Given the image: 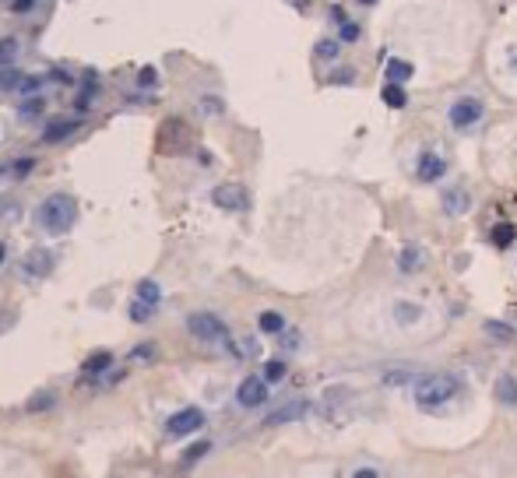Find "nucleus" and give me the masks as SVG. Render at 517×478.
Masks as SVG:
<instances>
[{
  "label": "nucleus",
  "mask_w": 517,
  "mask_h": 478,
  "mask_svg": "<svg viewBox=\"0 0 517 478\" xmlns=\"http://www.w3.org/2000/svg\"><path fill=\"white\" fill-rule=\"evenodd\" d=\"M496 401H500V404H517V380L514 377H500V380H496Z\"/></svg>",
  "instance_id": "nucleus-12"
},
{
  "label": "nucleus",
  "mask_w": 517,
  "mask_h": 478,
  "mask_svg": "<svg viewBox=\"0 0 517 478\" xmlns=\"http://www.w3.org/2000/svg\"><path fill=\"white\" fill-rule=\"evenodd\" d=\"M236 401H239L243 408H257V404H264V401H268V380H261V377H246V380L239 383V390H236Z\"/></svg>",
  "instance_id": "nucleus-5"
},
{
  "label": "nucleus",
  "mask_w": 517,
  "mask_h": 478,
  "mask_svg": "<svg viewBox=\"0 0 517 478\" xmlns=\"http://www.w3.org/2000/svg\"><path fill=\"white\" fill-rule=\"evenodd\" d=\"M21 85H25V78L18 71H4L0 74V89H21Z\"/></svg>",
  "instance_id": "nucleus-25"
},
{
  "label": "nucleus",
  "mask_w": 517,
  "mask_h": 478,
  "mask_svg": "<svg viewBox=\"0 0 517 478\" xmlns=\"http://www.w3.org/2000/svg\"><path fill=\"white\" fill-rule=\"evenodd\" d=\"M443 173H447V162H443L440 155L426 152V155L419 159V180H422V183H433V180H440Z\"/></svg>",
  "instance_id": "nucleus-9"
},
{
  "label": "nucleus",
  "mask_w": 517,
  "mask_h": 478,
  "mask_svg": "<svg viewBox=\"0 0 517 478\" xmlns=\"http://www.w3.org/2000/svg\"><path fill=\"white\" fill-rule=\"evenodd\" d=\"M28 169H32V159H21V162H18V166H14V173H18V176H25V173H28Z\"/></svg>",
  "instance_id": "nucleus-30"
},
{
  "label": "nucleus",
  "mask_w": 517,
  "mask_h": 478,
  "mask_svg": "<svg viewBox=\"0 0 517 478\" xmlns=\"http://www.w3.org/2000/svg\"><path fill=\"white\" fill-rule=\"evenodd\" d=\"M137 299H141V302H152V306H159V299H162V288L155 285L152 278H144V282H137Z\"/></svg>",
  "instance_id": "nucleus-14"
},
{
  "label": "nucleus",
  "mask_w": 517,
  "mask_h": 478,
  "mask_svg": "<svg viewBox=\"0 0 517 478\" xmlns=\"http://www.w3.org/2000/svg\"><path fill=\"white\" fill-rule=\"evenodd\" d=\"M11 57H14V42L7 39V42H0V64H7Z\"/></svg>",
  "instance_id": "nucleus-28"
},
{
  "label": "nucleus",
  "mask_w": 517,
  "mask_h": 478,
  "mask_svg": "<svg viewBox=\"0 0 517 478\" xmlns=\"http://www.w3.org/2000/svg\"><path fill=\"white\" fill-rule=\"evenodd\" d=\"M359 4H366V7H373V4H377V0H359Z\"/></svg>",
  "instance_id": "nucleus-34"
},
{
  "label": "nucleus",
  "mask_w": 517,
  "mask_h": 478,
  "mask_svg": "<svg viewBox=\"0 0 517 478\" xmlns=\"http://www.w3.org/2000/svg\"><path fill=\"white\" fill-rule=\"evenodd\" d=\"M282 377H285V363H282V359H271V363L264 366V380L275 383V380H282Z\"/></svg>",
  "instance_id": "nucleus-23"
},
{
  "label": "nucleus",
  "mask_w": 517,
  "mask_h": 478,
  "mask_svg": "<svg viewBox=\"0 0 517 478\" xmlns=\"http://www.w3.org/2000/svg\"><path fill=\"white\" fill-rule=\"evenodd\" d=\"M35 222H39L42 232L64 236V232L78 222V200H74L71 193H53V197H46V200L35 207Z\"/></svg>",
  "instance_id": "nucleus-1"
},
{
  "label": "nucleus",
  "mask_w": 517,
  "mask_h": 478,
  "mask_svg": "<svg viewBox=\"0 0 517 478\" xmlns=\"http://www.w3.org/2000/svg\"><path fill=\"white\" fill-rule=\"evenodd\" d=\"M307 411V401H296V404H289V408H278L275 415H271V422H292V419H300Z\"/></svg>",
  "instance_id": "nucleus-16"
},
{
  "label": "nucleus",
  "mask_w": 517,
  "mask_h": 478,
  "mask_svg": "<svg viewBox=\"0 0 517 478\" xmlns=\"http://www.w3.org/2000/svg\"><path fill=\"white\" fill-rule=\"evenodd\" d=\"M384 102H387L391 109H405L409 96H405V89H402V85H384Z\"/></svg>",
  "instance_id": "nucleus-15"
},
{
  "label": "nucleus",
  "mask_w": 517,
  "mask_h": 478,
  "mask_svg": "<svg viewBox=\"0 0 517 478\" xmlns=\"http://www.w3.org/2000/svg\"><path fill=\"white\" fill-rule=\"evenodd\" d=\"M511 67L517 71V50H511Z\"/></svg>",
  "instance_id": "nucleus-33"
},
{
  "label": "nucleus",
  "mask_w": 517,
  "mask_h": 478,
  "mask_svg": "<svg viewBox=\"0 0 517 478\" xmlns=\"http://www.w3.org/2000/svg\"><path fill=\"white\" fill-rule=\"evenodd\" d=\"M71 130H78V120H67V123H53V127H46V141H60V137H67Z\"/></svg>",
  "instance_id": "nucleus-17"
},
{
  "label": "nucleus",
  "mask_w": 517,
  "mask_h": 478,
  "mask_svg": "<svg viewBox=\"0 0 517 478\" xmlns=\"http://www.w3.org/2000/svg\"><path fill=\"white\" fill-rule=\"evenodd\" d=\"M257 327H261L264 334H278V331H285V320H282V313L268 309V313H261V317H257Z\"/></svg>",
  "instance_id": "nucleus-13"
},
{
  "label": "nucleus",
  "mask_w": 517,
  "mask_h": 478,
  "mask_svg": "<svg viewBox=\"0 0 517 478\" xmlns=\"http://www.w3.org/2000/svg\"><path fill=\"white\" fill-rule=\"evenodd\" d=\"M21 264H25V275H32V278H46V275L53 271V254L42 250V246H35V250H28V257H25Z\"/></svg>",
  "instance_id": "nucleus-8"
},
{
  "label": "nucleus",
  "mask_w": 517,
  "mask_h": 478,
  "mask_svg": "<svg viewBox=\"0 0 517 478\" xmlns=\"http://www.w3.org/2000/svg\"><path fill=\"white\" fill-rule=\"evenodd\" d=\"M152 313H155V306H152V302H141V299H134V302H130V320L144 324Z\"/></svg>",
  "instance_id": "nucleus-18"
},
{
  "label": "nucleus",
  "mask_w": 517,
  "mask_h": 478,
  "mask_svg": "<svg viewBox=\"0 0 517 478\" xmlns=\"http://www.w3.org/2000/svg\"><path fill=\"white\" fill-rule=\"evenodd\" d=\"M50 404H53V394H35L32 404H28V411H39V408H50Z\"/></svg>",
  "instance_id": "nucleus-27"
},
{
  "label": "nucleus",
  "mask_w": 517,
  "mask_h": 478,
  "mask_svg": "<svg viewBox=\"0 0 517 478\" xmlns=\"http://www.w3.org/2000/svg\"><path fill=\"white\" fill-rule=\"evenodd\" d=\"M338 35H341V42H356L359 39V25L356 21H341V32Z\"/></svg>",
  "instance_id": "nucleus-26"
},
{
  "label": "nucleus",
  "mask_w": 517,
  "mask_h": 478,
  "mask_svg": "<svg viewBox=\"0 0 517 478\" xmlns=\"http://www.w3.org/2000/svg\"><path fill=\"white\" fill-rule=\"evenodd\" d=\"M443 211H447V215H465V211H468V193L447 190L443 193Z\"/></svg>",
  "instance_id": "nucleus-11"
},
{
  "label": "nucleus",
  "mask_w": 517,
  "mask_h": 478,
  "mask_svg": "<svg viewBox=\"0 0 517 478\" xmlns=\"http://www.w3.org/2000/svg\"><path fill=\"white\" fill-rule=\"evenodd\" d=\"M409 78H412L409 60H387V85H405Z\"/></svg>",
  "instance_id": "nucleus-10"
},
{
  "label": "nucleus",
  "mask_w": 517,
  "mask_h": 478,
  "mask_svg": "<svg viewBox=\"0 0 517 478\" xmlns=\"http://www.w3.org/2000/svg\"><path fill=\"white\" fill-rule=\"evenodd\" d=\"M479 116H482V102L479 98H458L450 106V123L454 127H472Z\"/></svg>",
  "instance_id": "nucleus-6"
},
{
  "label": "nucleus",
  "mask_w": 517,
  "mask_h": 478,
  "mask_svg": "<svg viewBox=\"0 0 517 478\" xmlns=\"http://www.w3.org/2000/svg\"><path fill=\"white\" fill-rule=\"evenodd\" d=\"M352 478H380V475H377L373 468H359V472H356V475H352Z\"/></svg>",
  "instance_id": "nucleus-31"
},
{
  "label": "nucleus",
  "mask_w": 517,
  "mask_h": 478,
  "mask_svg": "<svg viewBox=\"0 0 517 478\" xmlns=\"http://www.w3.org/2000/svg\"><path fill=\"white\" fill-rule=\"evenodd\" d=\"M493 243H496V246H511V243H514V225H507V222L496 225V229H493Z\"/></svg>",
  "instance_id": "nucleus-21"
},
{
  "label": "nucleus",
  "mask_w": 517,
  "mask_h": 478,
  "mask_svg": "<svg viewBox=\"0 0 517 478\" xmlns=\"http://www.w3.org/2000/svg\"><path fill=\"white\" fill-rule=\"evenodd\" d=\"M109 363H113L109 352H96V355L85 363V373H103V370H109Z\"/></svg>",
  "instance_id": "nucleus-19"
},
{
  "label": "nucleus",
  "mask_w": 517,
  "mask_h": 478,
  "mask_svg": "<svg viewBox=\"0 0 517 478\" xmlns=\"http://www.w3.org/2000/svg\"><path fill=\"white\" fill-rule=\"evenodd\" d=\"M458 390H461V380H458V377H450V373H433V377L415 380V404H419L422 411H436V408H443L447 401H454Z\"/></svg>",
  "instance_id": "nucleus-2"
},
{
  "label": "nucleus",
  "mask_w": 517,
  "mask_h": 478,
  "mask_svg": "<svg viewBox=\"0 0 517 478\" xmlns=\"http://www.w3.org/2000/svg\"><path fill=\"white\" fill-rule=\"evenodd\" d=\"M11 7H14V11H28V7H32V0H14Z\"/></svg>",
  "instance_id": "nucleus-32"
},
{
  "label": "nucleus",
  "mask_w": 517,
  "mask_h": 478,
  "mask_svg": "<svg viewBox=\"0 0 517 478\" xmlns=\"http://www.w3.org/2000/svg\"><path fill=\"white\" fill-rule=\"evenodd\" d=\"M419 261H422V254H419L415 246H409V250L398 257V268H402V271H415V268H419Z\"/></svg>",
  "instance_id": "nucleus-22"
},
{
  "label": "nucleus",
  "mask_w": 517,
  "mask_h": 478,
  "mask_svg": "<svg viewBox=\"0 0 517 478\" xmlns=\"http://www.w3.org/2000/svg\"><path fill=\"white\" fill-rule=\"evenodd\" d=\"M211 200L218 207H225V211H243L246 207V190L239 183H225V187H218V190L211 193Z\"/></svg>",
  "instance_id": "nucleus-7"
},
{
  "label": "nucleus",
  "mask_w": 517,
  "mask_h": 478,
  "mask_svg": "<svg viewBox=\"0 0 517 478\" xmlns=\"http://www.w3.org/2000/svg\"><path fill=\"white\" fill-rule=\"evenodd\" d=\"M205 426V415H201V408H183V411H176L169 422H166V429L173 433V436H191L194 429H201Z\"/></svg>",
  "instance_id": "nucleus-4"
},
{
  "label": "nucleus",
  "mask_w": 517,
  "mask_h": 478,
  "mask_svg": "<svg viewBox=\"0 0 517 478\" xmlns=\"http://www.w3.org/2000/svg\"><path fill=\"white\" fill-rule=\"evenodd\" d=\"M419 313H422V309L412 306V302H398V306H394V317H398L402 324H412V320H419Z\"/></svg>",
  "instance_id": "nucleus-20"
},
{
  "label": "nucleus",
  "mask_w": 517,
  "mask_h": 478,
  "mask_svg": "<svg viewBox=\"0 0 517 478\" xmlns=\"http://www.w3.org/2000/svg\"><path fill=\"white\" fill-rule=\"evenodd\" d=\"M0 264H4V243H0Z\"/></svg>",
  "instance_id": "nucleus-35"
},
{
  "label": "nucleus",
  "mask_w": 517,
  "mask_h": 478,
  "mask_svg": "<svg viewBox=\"0 0 517 478\" xmlns=\"http://www.w3.org/2000/svg\"><path fill=\"white\" fill-rule=\"evenodd\" d=\"M187 327H191V334L201 338V341H225V338H229L225 324H222L215 313H191Z\"/></svg>",
  "instance_id": "nucleus-3"
},
{
  "label": "nucleus",
  "mask_w": 517,
  "mask_h": 478,
  "mask_svg": "<svg viewBox=\"0 0 517 478\" xmlns=\"http://www.w3.org/2000/svg\"><path fill=\"white\" fill-rule=\"evenodd\" d=\"M141 85H144V89L155 85V67H144V71H141Z\"/></svg>",
  "instance_id": "nucleus-29"
},
{
  "label": "nucleus",
  "mask_w": 517,
  "mask_h": 478,
  "mask_svg": "<svg viewBox=\"0 0 517 478\" xmlns=\"http://www.w3.org/2000/svg\"><path fill=\"white\" fill-rule=\"evenodd\" d=\"M313 53H317L320 60H334V57H338V42H331V39H320Z\"/></svg>",
  "instance_id": "nucleus-24"
}]
</instances>
